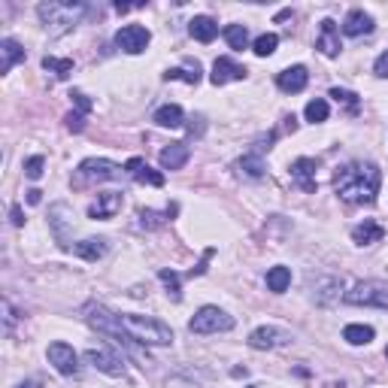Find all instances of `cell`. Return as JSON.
<instances>
[{
  "instance_id": "1",
  "label": "cell",
  "mask_w": 388,
  "mask_h": 388,
  "mask_svg": "<svg viewBox=\"0 0 388 388\" xmlns=\"http://www.w3.org/2000/svg\"><path fill=\"white\" fill-rule=\"evenodd\" d=\"M382 185V173L373 161H352L334 173V191L346 203H373Z\"/></svg>"
},
{
  "instance_id": "2",
  "label": "cell",
  "mask_w": 388,
  "mask_h": 388,
  "mask_svg": "<svg viewBox=\"0 0 388 388\" xmlns=\"http://www.w3.org/2000/svg\"><path fill=\"white\" fill-rule=\"evenodd\" d=\"M37 16L43 21V28L52 33V37H61V33L73 31L85 16V4H73V0H49V4L37 6Z\"/></svg>"
},
{
  "instance_id": "3",
  "label": "cell",
  "mask_w": 388,
  "mask_h": 388,
  "mask_svg": "<svg viewBox=\"0 0 388 388\" xmlns=\"http://www.w3.org/2000/svg\"><path fill=\"white\" fill-rule=\"evenodd\" d=\"M82 318H85V322H88L91 328H95V330H100V334L112 337L119 346H128V349L134 352V355H140V343L128 337V330H124L122 316H119V313L107 310L104 303H85V306H82Z\"/></svg>"
},
{
  "instance_id": "4",
  "label": "cell",
  "mask_w": 388,
  "mask_h": 388,
  "mask_svg": "<svg viewBox=\"0 0 388 388\" xmlns=\"http://www.w3.org/2000/svg\"><path fill=\"white\" fill-rule=\"evenodd\" d=\"M122 325L128 330V337L136 340L140 346H170L173 343V330H170V325L158 322L152 316L122 313Z\"/></svg>"
},
{
  "instance_id": "5",
  "label": "cell",
  "mask_w": 388,
  "mask_h": 388,
  "mask_svg": "<svg viewBox=\"0 0 388 388\" xmlns=\"http://www.w3.org/2000/svg\"><path fill=\"white\" fill-rule=\"evenodd\" d=\"M343 301L349 306H376V310H388V282H382V279L355 282L343 294Z\"/></svg>"
},
{
  "instance_id": "6",
  "label": "cell",
  "mask_w": 388,
  "mask_h": 388,
  "mask_svg": "<svg viewBox=\"0 0 388 388\" xmlns=\"http://www.w3.org/2000/svg\"><path fill=\"white\" fill-rule=\"evenodd\" d=\"M231 328H234V316H227L219 306H200L188 322L191 334H225Z\"/></svg>"
},
{
  "instance_id": "7",
  "label": "cell",
  "mask_w": 388,
  "mask_h": 388,
  "mask_svg": "<svg viewBox=\"0 0 388 388\" xmlns=\"http://www.w3.org/2000/svg\"><path fill=\"white\" fill-rule=\"evenodd\" d=\"M124 170L116 161H107V158H85L76 170V182H112V179H122Z\"/></svg>"
},
{
  "instance_id": "8",
  "label": "cell",
  "mask_w": 388,
  "mask_h": 388,
  "mask_svg": "<svg viewBox=\"0 0 388 388\" xmlns=\"http://www.w3.org/2000/svg\"><path fill=\"white\" fill-rule=\"evenodd\" d=\"M152 43V33L146 31L143 25H124L119 33H116V45L122 52H128V55H140L146 52V45Z\"/></svg>"
},
{
  "instance_id": "9",
  "label": "cell",
  "mask_w": 388,
  "mask_h": 388,
  "mask_svg": "<svg viewBox=\"0 0 388 388\" xmlns=\"http://www.w3.org/2000/svg\"><path fill=\"white\" fill-rule=\"evenodd\" d=\"M45 358H49V364H52V367L58 370L61 376H76V373H79V358H76L73 346H67V343H52L49 352H45Z\"/></svg>"
},
{
  "instance_id": "10",
  "label": "cell",
  "mask_w": 388,
  "mask_h": 388,
  "mask_svg": "<svg viewBox=\"0 0 388 388\" xmlns=\"http://www.w3.org/2000/svg\"><path fill=\"white\" fill-rule=\"evenodd\" d=\"M291 340L289 330H282V328H273V325H264V328H255L252 334H249V346L252 349H279L285 346Z\"/></svg>"
},
{
  "instance_id": "11",
  "label": "cell",
  "mask_w": 388,
  "mask_h": 388,
  "mask_svg": "<svg viewBox=\"0 0 388 388\" xmlns=\"http://www.w3.org/2000/svg\"><path fill=\"white\" fill-rule=\"evenodd\" d=\"M85 361L107 376H124V358L116 355V352H109V349H88Z\"/></svg>"
},
{
  "instance_id": "12",
  "label": "cell",
  "mask_w": 388,
  "mask_h": 388,
  "mask_svg": "<svg viewBox=\"0 0 388 388\" xmlns=\"http://www.w3.org/2000/svg\"><path fill=\"white\" fill-rule=\"evenodd\" d=\"M316 49L328 55V58H337L343 52V43H340V31H337V21L334 18H325L322 21V31H318V40H316Z\"/></svg>"
},
{
  "instance_id": "13",
  "label": "cell",
  "mask_w": 388,
  "mask_h": 388,
  "mask_svg": "<svg viewBox=\"0 0 388 388\" xmlns=\"http://www.w3.org/2000/svg\"><path fill=\"white\" fill-rule=\"evenodd\" d=\"M306 82H310V73H306L303 64L285 67V70L276 76V85H279V91H285V95H301L306 88Z\"/></svg>"
},
{
  "instance_id": "14",
  "label": "cell",
  "mask_w": 388,
  "mask_h": 388,
  "mask_svg": "<svg viewBox=\"0 0 388 388\" xmlns=\"http://www.w3.org/2000/svg\"><path fill=\"white\" fill-rule=\"evenodd\" d=\"M316 167H318L316 158H298V161H291V182L298 188H303L306 194L316 191Z\"/></svg>"
},
{
  "instance_id": "15",
  "label": "cell",
  "mask_w": 388,
  "mask_h": 388,
  "mask_svg": "<svg viewBox=\"0 0 388 388\" xmlns=\"http://www.w3.org/2000/svg\"><path fill=\"white\" fill-rule=\"evenodd\" d=\"M237 79H246V67H239L234 58H215L212 64V73H210V82L212 85H225V82H237Z\"/></svg>"
},
{
  "instance_id": "16",
  "label": "cell",
  "mask_w": 388,
  "mask_h": 388,
  "mask_svg": "<svg viewBox=\"0 0 388 388\" xmlns=\"http://www.w3.org/2000/svg\"><path fill=\"white\" fill-rule=\"evenodd\" d=\"M122 194L119 191H104L97 194V200L88 207V219H112L119 210H122Z\"/></svg>"
},
{
  "instance_id": "17",
  "label": "cell",
  "mask_w": 388,
  "mask_h": 388,
  "mask_svg": "<svg viewBox=\"0 0 388 388\" xmlns=\"http://www.w3.org/2000/svg\"><path fill=\"white\" fill-rule=\"evenodd\" d=\"M124 173H131L140 185H152V188H161L164 185V173H158V170H152L149 164L143 161V158H131L128 164H124Z\"/></svg>"
},
{
  "instance_id": "18",
  "label": "cell",
  "mask_w": 388,
  "mask_h": 388,
  "mask_svg": "<svg viewBox=\"0 0 388 388\" xmlns=\"http://www.w3.org/2000/svg\"><path fill=\"white\" fill-rule=\"evenodd\" d=\"M188 158H191L188 143H170V146H164V149H161L158 161H161L164 170H182L188 164Z\"/></svg>"
},
{
  "instance_id": "19",
  "label": "cell",
  "mask_w": 388,
  "mask_h": 388,
  "mask_svg": "<svg viewBox=\"0 0 388 388\" xmlns=\"http://www.w3.org/2000/svg\"><path fill=\"white\" fill-rule=\"evenodd\" d=\"M370 31H373V18L364 13V9H349L346 18H343L346 37H361V33H370Z\"/></svg>"
},
{
  "instance_id": "20",
  "label": "cell",
  "mask_w": 388,
  "mask_h": 388,
  "mask_svg": "<svg viewBox=\"0 0 388 388\" xmlns=\"http://www.w3.org/2000/svg\"><path fill=\"white\" fill-rule=\"evenodd\" d=\"M18 61H25V49L13 37L0 40V73H9Z\"/></svg>"
},
{
  "instance_id": "21",
  "label": "cell",
  "mask_w": 388,
  "mask_h": 388,
  "mask_svg": "<svg viewBox=\"0 0 388 388\" xmlns=\"http://www.w3.org/2000/svg\"><path fill=\"white\" fill-rule=\"evenodd\" d=\"M188 31H191V37L200 43H212L219 37V25H215V18H210V16H194L188 21Z\"/></svg>"
},
{
  "instance_id": "22",
  "label": "cell",
  "mask_w": 388,
  "mask_h": 388,
  "mask_svg": "<svg viewBox=\"0 0 388 388\" xmlns=\"http://www.w3.org/2000/svg\"><path fill=\"white\" fill-rule=\"evenodd\" d=\"M107 249H109V243L104 237H88V239H82V243H76L73 246V252L82 258V261H100L107 255Z\"/></svg>"
},
{
  "instance_id": "23",
  "label": "cell",
  "mask_w": 388,
  "mask_h": 388,
  "mask_svg": "<svg viewBox=\"0 0 388 388\" xmlns=\"http://www.w3.org/2000/svg\"><path fill=\"white\" fill-rule=\"evenodd\" d=\"M382 237H385V227L376 222H364V225L352 227V239H355L358 246H373V243H379Z\"/></svg>"
},
{
  "instance_id": "24",
  "label": "cell",
  "mask_w": 388,
  "mask_h": 388,
  "mask_svg": "<svg viewBox=\"0 0 388 388\" xmlns=\"http://www.w3.org/2000/svg\"><path fill=\"white\" fill-rule=\"evenodd\" d=\"M152 122L158 124V128H182V122H185V112H182L179 104H167L161 109H155Z\"/></svg>"
},
{
  "instance_id": "25",
  "label": "cell",
  "mask_w": 388,
  "mask_h": 388,
  "mask_svg": "<svg viewBox=\"0 0 388 388\" xmlns=\"http://www.w3.org/2000/svg\"><path fill=\"white\" fill-rule=\"evenodd\" d=\"M340 291H343V282H340L337 276H328V279H322L316 285V301L322 306H328V303H334L340 298Z\"/></svg>"
},
{
  "instance_id": "26",
  "label": "cell",
  "mask_w": 388,
  "mask_h": 388,
  "mask_svg": "<svg viewBox=\"0 0 388 388\" xmlns=\"http://www.w3.org/2000/svg\"><path fill=\"white\" fill-rule=\"evenodd\" d=\"M164 79H167V82H170V79H182V82H188V85H198L200 82V64L185 58V67H173V70H167Z\"/></svg>"
},
{
  "instance_id": "27",
  "label": "cell",
  "mask_w": 388,
  "mask_h": 388,
  "mask_svg": "<svg viewBox=\"0 0 388 388\" xmlns=\"http://www.w3.org/2000/svg\"><path fill=\"white\" fill-rule=\"evenodd\" d=\"M289 285H291V270L289 267H270L267 270V289L273 294H282V291H289Z\"/></svg>"
},
{
  "instance_id": "28",
  "label": "cell",
  "mask_w": 388,
  "mask_h": 388,
  "mask_svg": "<svg viewBox=\"0 0 388 388\" xmlns=\"http://www.w3.org/2000/svg\"><path fill=\"white\" fill-rule=\"evenodd\" d=\"M343 340L349 346H367L373 340V328L370 325H346L343 328Z\"/></svg>"
},
{
  "instance_id": "29",
  "label": "cell",
  "mask_w": 388,
  "mask_h": 388,
  "mask_svg": "<svg viewBox=\"0 0 388 388\" xmlns=\"http://www.w3.org/2000/svg\"><path fill=\"white\" fill-rule=\"evenodd\" d=\"M237 167H239V173H246L249 179H261V176H264V161H261L258 152L243 155V158L237 161Z\"/></svg>"
},
{
  "instance_id": "30",
  "label": "cell",
  "mask_w": 388,
  "mask_h": 388,
  "mask_svg": "<svg viewBox=\"0 0 388 388\" xmlns=\"http://www.w3.org/2000/svg\"><path fill=\"white\" fill-rule=\"evenodd\" d=\"M43 70H49L55 79H67L73 73V61L70 58H52V55H45L43 58Z\"/></svg>"
},
{
  "instance_id": "31",
  "label": "cell",
  "mask_w": 388,
  "mask_h": 388,
  "mask_svg": "<svg viewBox=\"0 0 388 388\" xmlns=\"http://www.w3.org/2000/svg\"><path fill=\"white\" fill-rule=\"evenodd\" d=\"M303 116H306V122H313V124H322V122H328V116H330L328 100H322V97L310 100V104H306V109H303Z\"/></svg>"
},
{
  "instance_id": "32",
  "label": "cell",
  "mask_w": 388,
  "mask_h": 388,
  "mask_svg": "<svg viewBox=\"0 0 388 388\" xmlns=\"http://www.w3.org/2000/svg\"><path fill=\"white\" fill-rule=\"evenodd\" d=\"M225 40H227V45L231 49H246L249 45V31H246V25H227L225 28Z\"/></svg>"
},
{
  "instance_id": "33",
  "label": "cell",
  "mask_w": 388,
  "mask_h": 388,
  "mask_svg": "<svg viewBox=\"0 0 388 388\" xmlns=\"http://www.w3.org/2000/svg\"><path fill=\"white\" fill-rule=\"evenodd\" d=\"M276 45H279V37H276V33H261V37L255 40L252 49H255L258 58H270V55L276 52Z\"/></svg>"
},
{
  "instance_id": "34",
  "label": "cell",
  "mask_w": 388,
  "mask_h": 388,
  "mask_svg": "<svg viewBox=\"0 0 388 388\" xmlns=\"http://www.w3.org/2000/svg\"><path fill=\"white\" fill-rule=\"evenodd\" d=\"M176 212V207H167V212H155V210H140V227H158V225H164L170 215Z\"/></svg>"
},
{
  "instance_id": "35",
  "label": "cell",
  "mask_w": 388,
  "mask_h": 388,
  "mask_svg": "<svg viewBox=\"0 0 388 388\" xmlns=\"http://www.w3.org/2000/svg\"><path fill=\"white\" fill-rule=\"evenodd\" d=\"M158 279H161L164 285H167V294L173 301H182V285H179V273H173V270H161L158 273Z\"/></svg>"
},
{
  "instance_id": "36",
  "label": "cell",
  "mask_w": 388,
  "mask_h": 388,
  "mask_svg": "<svg viewBox=\"0 0 388 388\" xmlns=\"http://www.w3.org/2000/svg\"><path fill=\"white\" fill-rule=\"evenodd\" d=\"M43 167H45L43 155L28 158V161H25V176H28V179H40V176H43Z\"/></svg>"
},
{
  "instance_id": "37",
  "label": "cell",
  "mask_w": 388,
  "mask_h": 388,
  "mask_svg": "<svg viewBox=\"0 0 388 388\" xmlns=\"http://www.w3.org/2000/svg\"><path fill=\"white\" fill-rule=\"evenodd\" d=\"M330 97H334L337 104H340V100H343V104H349L352 109H358V95H355V91H346V88H330Z\"/></svg>"
},
{
  "instance_id": "38",
  "label": "cell",
  "mask_w": 388,
  "mask_h": 388,
  "mask_svg": "<svg viewBox=\"0 0 388 388\" xmlns=\"http://www.w3.org/2000/svg\"><path fill=\"white\" fill-rule=\"evenodd\" d=\"M373 73H376V76H382V79H388V52H382L379 58L373 61Z\"/></svg>"
},
{
  "instance_id": "39",
  "label": "cell",
  "mask_w": 388,
  "mask_h": 388,
  "mask_svg": "<svg viewBox=\"0 0 388 388\" xmlns=\"http://www.w3.org/2000/svg\"><path fill=\"white\" fill-rule=\"evenodd\" d=\"M67 128H70L73 134H79L85 128V122H82V112H70V116H67Z\"/></svg>"
},
{
  "instance_id": "40",
  "label": "cell",
  "mask_w": 388,
  "mask_h": 388,
  "mask_svg": "<svg viewBox=\"0 0 388 388\" xmlns=\"http://www.w3.org/2000/svg\"><path fill=\"white\" fill-rule=\"evenodd\" d=\"M70 97H73V104L79 107V112H88L91 109V100L85 95H79V91H76V95H70Z\"/></svg>"
},
{
  "instance_id": "41",
  "label": "cell",
  "mask_w": 388,
  "mask_h": 388,
  "mask_svg": "<svg viewBox=\"0 0 388 388\" xmlns=\"http://www.w3.org/2000/svg\"><path fill=\"white\" fill-rule=\"evenodd\" d=\"M9 215H13V225H16V227L25 225V219H21V207H18V203H16L13 210H9Z\"/></svg>"
},
{
  "instance_id": "42",
  "label": "cell",
  "mask_w": 388,
  "mask_h": 388,
  "mask_svg": "<svg viewBox=\"0 0 388 388\" xmlns=\"http://www.w3.org/2000/svg\"><path fill=\"white\" fill-rule=\"evenodd\" d=\"M40 194H43L40 188H31L28 191V203H31V207H37V203H40Z\"/></svg>"
},
{
  "instance_id": "43",
  "label": "cell",
  "mask_w": 388,
  "mask_h": 388,
  "mask_svg": "<svg viewBox=\"0 0 388 388\" xmlns=\"http://www.w3.org/2000/svg\"><path fill=\"white\" fill-rule=\"evenodd\" d=\"M16 388H37V382H18Z\"/></svg>"
},
{
  "instance_id": "44",
  "label": "cell",
  "mask_w": 388,
  "mask_h": 388,
  "mask_svg": "<svg viewBox=\"0 0 388 388\" xmlns=\"http://www.w3.org/2000/svg\"><path fill=\"white\" fill-rule=\"evenodd\" d=\"M249 388H261V385H249Z\"/></svg>"
},
{
  "instance_id": "45",
  "label": "cell",
  "mask_w": 388,
  "mask_h": 388,
  "mask_svg": "<svg viewBox=\"0 0 388 388\" xmlns=\"http://www.w3.org/2000/svg\"><path fill=\"white\" fill-rule=\"evenodd\" d=\"M385 358H388V349H385Z\"/></svg>"
}]
</instances>
